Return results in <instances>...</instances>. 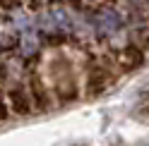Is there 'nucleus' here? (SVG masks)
<instances>
[{
	"mask_svg": "<svg viewBox=\"0 0 149 146\" xmlns=\"http://www.w3.org/2000/svg\"><path fill=\"white\" fill-rule=\"evenodd\" d=\"M142 62H144L142 48H137V45H125V48L120 50V65L125 70H137Z\"/></svg>",
	"mask_w": 149,
	"mask_h": 146,
	"instance_id": "423d86ee",
	"label": "nucleus"
},
{
	"mask_svg": "<svg viewBox=\"0 0 149 146\" xmlns=\"http://www.w3.org/2000/svg\"><path fill=\"white\" fill-rule=\"evenodd\" d=\"M26 91H29V101H31V108L36 113H46L53 108V98H51V91L46 89V84L41 81L39 74H34L29 79V86H26Z\"/></svg>",
	"mask_w": 149,
	"mask_h": 146,
	"instance_id": "f03ea898",
	"label": "nucleus"
},
{
	"mask_svg": "<svg viewBox=\"0 0 149 146\" xmlns=\"http://www.w3.org/2000/svg\"><path fill=\"white\" fill-rule=\"evenodd\" d=\"M106 89H108V70H106L104 65L89 67V72H87V84H84L87 96H89V98H99Z\"/></svg>",
	"mask_w": 149,
	"mask_h": 146,
	"instance_id": "39448f33",
	"label": "nucleus"
},
{
	"mask_svg": "<svg viewBox=\"0 0 149 146\" xmlns=\"http://www.w3.org/2000/svg\"><path fill=\"white\" fill-rule=\"evenodd\" d=\"M19 48H22L24 55H34V53L39 50V31L24 29L22 36H19Z\"/></svg>",
	"mask_w": 149,
	"mask_h": 146,
	"instance_id": "0eeeda50",
	"label": "nucleus"
},
{
	"mask_svg": "<svg viewBox=\"0 0 149 146\" xmlns=\"http://www.w3.org/2000/svg\"><path fill=\"white\" fill-rule=\"evenodd\" d=\"M7 110L17 117H24L31 113V101H29V91L22 84H15L7 91Z\"/></svg>",
	"mask_w": 149,
	"mask_h": 146,
	"instance_id": "7ed1b4c3",
	"label": "nucleus"
},
{
	"mask_svg": "<svg viewBox=\"0 0 149 146\" xmlns=\"http://www.w3.org/2000/svg\"><path fill=\"white\" fill-rule=\"evenodd\" d=\"M7 117H10V110H7V101H5L3 91H0V122H5Z\"/></svg>",
	"mask_w": 149,
	"mask_h": 146,
	"instance_id": "6e6552de",
	"label": "nucleus"
},
{
	"mask_svg": "<svg viewBox=\"0 0 149 146\" xmlns=\"http://www.w3.org/2000/svg\"><path fill=\"white\" fill-rule=\"evenodd\" d=\"M43 29L46 31H53V34H70L74 29V22H72V12L63 10H51L48 14L43 17Z\"/></svg>",
	"mask_w": 149,
	"mask_h": 146,
	"instance_id": "20e7f679",
	"label": "nucleus"
},
{
	"mask_svg": "<svg viewBox=\"0 0 149 146\" xmlns=\"http://www.w3.org/2000/svg\"><path fill=\"white\" fill-rule=\"evenodd\" d=\"M147 98H149V91H147Z\"/></svg>",
	"mask_w": 149,
	"mask_h": 146,
	"instance_id": "1a4fd4ad",
	"label": "nucleus"
},
{
	"mask_svg": "<svg viewBox=\"0 0 149 146\" xmlns=\"http://www.w3.org/2000/svg\"><path fill=\"white\" fill-rule=\"evenodd\" d=\"M94 29L101 39H111V36H116L120 29H123V17H120L118 10L113 7H104V10H99L96 17H94Z\"/></svg>",
	"mask_w": 149,
	"mask_h": 146,
	"instance_id": "f257e3e1",
	"label": "nucleus"
}]
</instances>
